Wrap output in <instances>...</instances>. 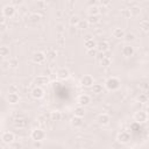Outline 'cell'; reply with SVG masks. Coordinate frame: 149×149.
<instances>
[{"instance_id":"23","label":"cell","mask_w":149,"mask_h":149,"mask_svg":"<svg viewBox=\"0 0 149 149\" xmlns=\"http://www.w3.org/2000/svg\"><path fill=\"white\" fill-rule=\"evenodd\" d=\"M73 115L79 116V118H84V115H85V108H84L83 106H77V107H74V109H73Z\"/></svg>"},{"instance_id":"33","label":"cell","mask_w":149,"mask_h":149,"mask_svg":"<svg viewBox=\"0 0 149 149\" xmlns=\"http://www.w3.org/2000/svg\"><path fill=\"white\" fill-rule=\"evenodd\" d=\"M86 21L88 22V24H97L99 22V16H88Z\"/></svg>"},{"instance_id":"36","label":"cell","mask_w":149,"mask_h":149,"mask_svg":"<svg viewBox=\"0 0 149 149\" xmlns=\"http://www.w3.org/2000/svg\"><path fill=\"white\" fill-rule=\"evenodd\" d=\"M125 40H126L127 42L134 41V40H135V35H134V34H132V33H129V34H126V36H125Z\"/></svg>"},{"instance_id":"11","label":"cell","mask_w":149,"mask_h":149,"mask_svg":"<svg viewBox=\"0 0 149 149\" xmlns=\"http://www.w3.org/2000/svg\"><path fill=\"white\" fill-rule=\"evenodd\" d=\"M77 102H78V106L85 107V106H87V105L91 102V97H90L88 94H86V93H83V94H80V95L78 97Z\"/></svg>"},{"instance_id":"16","label":"cell","mask_w":149,"mask_h":149,"mask_svg":"<svg viewBox=\"0 0 149 149\" xmlns=\"http://www.w3.org/2000/svg\"><path fill=\"white\" fill-rule=\"evenodd\" d=\"M87 14H88V16H99V14H100V7L98 5H91L87 8Z\"/></svg>"},{"instance_id":"22","label":"cell","mask_w":149,"mask_h":149,"mask_svg":"<svg viewBox=\"0 0 149 149\" xmlns=\"http://www.w3.org/2000/svg\"><path fill=\"white\" fill-rule=\"evenodd\" d=\"M80 17L78 15H72L70 19H69V23L71 27H78V24L80 23Z\"/></svg>"},{"instance_id":"27","label":"cell","mask_w":149,"mask_h":149,"mask_svg":"<svg viewBox=\"0 0 149 149\" xmlns=\"http://www.w3.org/2000/svg\"><path fill=\"white\" fill-rule=\"evenodd\" d=\"M29 21H30L31 23L36 24V23H38V22L41 21V15L37 14V13H33V14L29 15Z\"/></svg>"},{"instance_id":"12","label":"cell","mask_w":149,"mask_h":149,"mask_svg":"<svg viewBox=\"0 0 149 149\" xmlns=\"http://www.w3.org/2000/svg\"><path fill=\"white\" fill-rule=\"evenodd\" d=\"M111 121V118L107 113H100L98 116H97V122L100 125V126H107Z\"/></svg>"},{"instance_id":"14","label":"cell","mask_w":149,"mask_h":149,"mask_svg":"<svg viewBox=\"0 0 149 149\" xmlns=\"http://www.w3.org/2000/svg\"><path fill=\"white\" fill-rule=\"evenodd\" d=\"M6 100L9 105H16L20 102V95L19 93H8L6 97Z\"/></svg>"},{"instance_id":"1","label":"cell","mask_w":149,"mask_h":149,"mask_svg":"<svg viewBox=\"0 0 149 149\" xmlns=\"http://www.w3.org/2000/svg\"><path fill=\"white\" fill-rule=\"evenodd\" d=\"M120 85H121L120 79H119L118 77H114V76L107 78L106 81H105V87H106L108 91H112V92L119 90V88H120Z\"/></svg>"},{"instance_id":"39","label":"cell","mask_w":149,"mask_h":149,"mask_svg":"<svg viewBox=\"0 0 149 149\" xmlns=\"http://www.w3.org/2000/svg\"><path fill=\"white\" fill-rule=\"evenodd\" d=\"M97 54H98V50H97V48H95V49H91V50H87V55H88V56H97Z\"/></svg>"},{"instance_id":"34","label":"cell","mask_w":149,"mask_h":149,"mask_svg":"<svg viewBox=\"0 0 149 149\" xmlns=\"http://www.w3.org/2000/svg\"><path fill=\"white\" fill-rule=\"evenodd\" d=\"M8 93H19V86L16 84H12L8 87Z\"/></svg>"},{"instance_id":"15","label":"cell","mask_w":149,"mask_h":149,"mask_svg":"<svg viewBox=\"0 0 149 149\" xmlns=\"http://www.w3.org/2000/svg\"><path fill=\"white\" fill-rule=\"evenodd\" d=\"M109 43L107 41H100L99 43H97V50L100 52V54H105L106 51L109 50Z\"/></svg>"},{"instance_id":"32","label":"cell","mask_w":149,"mask_h":149,"mask_svg":"<svg viewBox=\"0 0 149 149\" xmlns=\"http://www.w3.org/2000/svg\"><path fill=\"white\" fill-rule=\"evenodd\" d=\"M137 101L141 104H146L148 102V95L146 93H140V95L137 97Z\"/></svg>"},{"instance_id":"4","label":"cell","mask_w":149,"mask_h":149,"mask_svg":"<svg viewBox=\"0 0 149 149\" xmlns=\"http://www.w3.org/2000/svg\"><path fill=\"white\" fill-rule=\"evenodd\" d=\"M1 140L3 143L6 144H12L15 142V134L13 132H9V130H6L1 134Z\"/></svg>"},{"instance_id":"21","label":"cell","mask_w":149,"mask_h":149,"mask_svg":"<svg viewBox=\"0 0 149 149\" xmlns=\"http://www.w3.org/2000/svg\"><path fill=\"white\" fill-rule=\"evenodd\" d=\"M84 47L86 48V50H91V49H95L97 48V43L93 38L90 40H85L84 41Z\"/></svg>"},{"instance_id":"38","label":"cell","mask_w":149,"mask_h":149,"mask_svg":"<svg viewBox=\"0 0 149 149\" xmlns=\"http://www.w3.org/2000/svg\"><path fill=\"white\" fill-rule=\"evenodd\" d=\"M56 33H58V34H63L64 33V26L62 23L56 26Z\"/></svg>"},{"instance_id":"29","label":"cell","mask_w":149,"mask_h":149,"mask_svg":"<svg viewBox=\"0 0 149 149\" xmlns=\"http://www.w3.org/2000/svg\"><path fill=\"white\" fill-rule=\"evenodd\" d=\"M129 12H130L132 16H137V15H140V13H141V8H140V6L134 5V6H132V7L129 8Z\"/></svg>"},{"instance_id":"42","label":"cell","mask_w":149,"mask_h":149,"mask_svg":"<svg viewBox=\"0 0 149 149\" xmlns=\"http://www.w3.org/2000/svg\"><path fill=\"white\" fill-rule=\"evenodd\" d=\"M101 5L102 6H108V5H111V1H101Z\"/></svg>"},{"instance_id":"18","label":"cell","mask_w":149,"mask_h":149,"mask_svg":"<svg viewBox=\"0 0 149 149\" xmlns=\"http://www.w3.org/2000/svg\"><path fill=\"white\" fill-rule=\"evenodd\" d=\"M70 123H71V126H72L73 128H80V127L83 126L84 121H83V118H79V116L73 115L72 119L70 120Z\"/></svg>"},{"instance_id":"19","label":"cell","mask_w":149,"mask_h":149,"mask_svg":"<svg viewBox=\"0 0 149 149\" xmlns=\"http://www.w3.org/2000/svg\"><path fill=\"white\" fill-rule=\"evenodd\" d=\"M57 77H58L59 79H62V80H65V79H68V78L70 77V72H69L68 69L62 68V69H59V70L57 71Z\"/></svg>"},{"instance_id":"2","label":"cell","mask_w":149,"mask_h":149,"mask_svg":"<svg viewBox=\"0 0 149 149\" xmlns=\"http://www.w3.org/2000/svg\"><path fill=\"white\" fill-rule=\"evenodd\" d=\"M15 13H16V8H15V6L12 5V3H7V5H5L3 8H2V16H3V17L10 19V17H13V16L15 15Z\"/></svg>"},{"instance_id":"43","label":"cell","mask_w":149,"mask_h":149,"mask_svg":"<svg viewBox=\"0 0 149 149\" xmlns=\"http://www.w3.org/2000/svg\"><path fill=\"white\" fill-rule=\"evenodd\" d=\"M146 113L148 114V116H149V104L147 105V107H146Z\"/></svg>"},{"instance_id":"41","label":"cell","mask_w":149,"mask_h":149,"mask_svg":"<svg viewBox=\"0 0 149 149\" xmlns=\"http://www.w3.org/2000/svg\"><path fill=\"white\" fill-rule=\"evenodd\" d=\"M57 43H58V44H61V45H63V44L65 43V41H64V38H62V37H61V38H58V40H57Z\"/></svg>"},{"instance_id":"25","label":"cell","mask_w":149,"mask_h":149,"mask_svg":"<svg viewBox=\"0 0 149 149\" xmlns=\"http://www.w3.org/2000/svg\"><path fill=\"white\" fill-rule=\"evenodd\" d=\"M19 59L16 58V57H10L9 59H8V66L10 68V69H16L17 66H19Z\"/></svg>"},{"instance_id":"37","label":"cell","mask_w":149,"mask_h":149,"mask_svg":"<svg viewBox=\"0 0 149 149\" xmlns=\"http://www.w3.org/2000/svg\"><path fill=\"white\" fill-rule=\"evenodd\" d=\"M87 26H88V22H87V21H83V20H81V21H80V23L78 24V28H79V29H86V28H87Z\"/></svg>"},{"instance_id":"35","label":"cell","mask_w":149,"mask_h":149,"mask_svg":"<svg viewBox=\"0 0 149 149\" xmlns=\"http://www.w3.org/2000/svg\"><path fill=\"white\" fill-rule=\"evenodd\" d=\"M26 126V121L20 119V120H16L15 121V127H19V128H23Z\"/></svg>"},{"instance_id":"26","label":"cell","mask_w":149,"mask_h":149,"mask_svg":"<svg viewBox=\"0 0 149 149\" xmlns=\"http://www.w3.org/2000/svg\"><path fill=\"white\" fill-rule=\"evenodd\" d=\"M91 88H92V93H94V94H101L104 91V86L101 84H94Z\"/></svg>"},{"instance_id":"3","label":"cell","mask_w":149,"mask_h":149,"mask_svg":"<svg viewBox=\"0 0 149 149\" xmlns=\"http://www.w3.org/2000/svg\"><path fill=\"white\" fill-rule=\"evenodd\" d=\"M30 137H31V140H34V141H40V142H42V141L45 139V132H44L43 129H41V128H35V129L31 130Z\"/></svg>"},{"instance_id":"7","label":"cell","mask_w":149,"mask_h":149,"mask_svg":"<svg viewBox=\"0 0 149 149\" xmlns=\"http://www.w3.org/2000/svg\"><path fill=\"white\" fill-rule=\"evenodd\" d=\"M148 114L146 113V111H139V112H135V114H134V120L136 121V122H139V123H144V122H147V120H148Z\"/></svg>"},{"instance_id":"40","label":"cell","mask_w":149,"mask_h":149,"mask_svg":"<svg viewBox=\"0 0 149 149\" xmlns=\"http://www.w3.org/2000/svg\"><path fill=\"white\" fill-rule=\"evenodd\" d=\"M122 15H123L126 19H128V17H130V16H132V14H130L129 9H125V10L122 12Z\"/></svg>"},{"instance_id":"9","label":"cell","mask_w":149,"mask_h":149,"mask_svg":"<svg viewBox=\"0 0 149 149\" xmlns=\"http://www.w3.org/2000/svg\"><path fill=\"white\" fill-rule=\"evenodd\" d=\"M47 59V56H45V52H42V51H37L33 55V62L35 64H43Z\"/></svg>"},{"instance_id":"13","label":"cell","mask_w":149,"mask_h":149,"mask_svg":"<svg viewBox=\"0 0 149 149\" xmlns=\"http://www.w3.org/2000/svg\"><path fill=\"white\" fill-rule=\"evenodd\" d=\"M34 83L36 84V86L43 87V86H45V85L49 84V78H48L47 76H44V74H40V76H37V77L35 78Z\"/></svg>"},{"instance_id":"8","label":"cell","mask_w":149,"mask_h":149,"mask_svg":"<svg viewBox=\"0 0 149 149\" xmlns=\"http://www.w3.org/2000/svg\"><path fill=\"white\" fill-rule=\"evenodd\" d=\"M121 54L125 57H132L135 54V49H134V47L132 44H125L121 48Z\"/></svg>"},{"instance_id":"31","label":"cell","mask_w":149,"mask_h":149,"mask_svg":"<svg viewBox=\"0 0 149 149\" xmlns=\"http://www.w3.org/2000/svg\"><path fill=\"white\" fill-rule=\"evenodd\" d=\"M140 28H141V30L148 33L149 31V20H142L140 22Z\"/></svg>"},{"instance_id":"28","label":"cell","mask_w":149,"mask_h":149,"mask_svg":"<svg viewBox=\"0 0 149 149\" xmlns=\"http://www.w3.org/2000/svg\"><path fill=\"white\" fill-rule=\"evenodd\" d=\"M45 56H47V59L54 61V59L57 57V52H56V50H54V49H49V50L45 51Z\"/></svg>"},{"instance_id":"30","label":"cell","mask_w":149,"mask_h":149,"mask_svg":"<svg viewBox=\"0 0 149 149\" xmlns=\"http://www.w3.org/2000/svg\"><path fill=\"white\" fill-rule=\"evenodd\" d=\"M111 64H112V59L109 57H107V56H105L104 58L100 59V65L104 66V68H108Z\"/></svg>"},{"instance_id":"10","label":"cell","mask_w":149,"mask_h":149,"mask_svg":"<svg viewBox=\"0 0 149 149\" xmlns=\"http://www.w3.org/2000/svg\"><path fill=\"white\" fill-rule=\"evenodd\" d=\"M31 97L34 98V99H36V100H38V99H42L43 97H44V90H43V87H40V86H35L33 90H31Z\"/></svg>"},{"instance_id":"6","label":"cell","mask_w":149,"mask_h":149,"mask_svg":"<svg viewBox=\"0 0 149 149\" xmlns=\"http://www.w3.org/2000/svg\"><path fill=\"white\" fill-rule=\"evenodd\" d=\"M80 85L84 87H92L94 85V79L91 74H85L80 79Z\"/></svg>"},{"instance_id":"20","label":"cell","mask_w":149,"mask_h":149,"mask_svg":"<svg viewBox=\"0 0 149 149\" xmlns=\"http://www.w3.org/2000/svg\"><path fill=\"white\" fill-rule=\"evenodd\" d=\"M50 119L51 121L56 122V121H61L62 120V112L58 109H54L50 112Z\"/></svg>"},{"instance_id":"17","label":"cell","mask_w":149,"mask_h":149,"mask_svg":"<svg viewBox=\"0 0 149 149\" xmlns=\"http://www.w3.org/2000/svg\"><path fill=\"white\" fill-rule=\"evenodd\" d=\"M112 36L114 37V38H116V40H121V38H125V36H126V33H125V30L122 29V28H114L113 29V31H112Z\"/></svg>"},{"instance_id":"24","label":"cell","mask_w":149,"mask_h":149,"mask_svg":"<svg viewBox=\"0 0 149 149\" xmlns=\"http://www.w3.org/2000/svg\"><path fill=\"white\" fill-rule=\"evenodd\" d=\"M9 54H10L9 47H7V45H1V47H0V56H1L2 58L8 57V56H9Z\"/></svg>"},{"instance_id":"5","label":"cell","mask_w":149,"mask_h":149,"mask_svg":"<svg viewBox=\"0 0 149 149\" xmlns=\"http://www.w3.org/2000/svg\"><path fill=\"white\" fill-rule=\"evenodd\" d=\"M116 140H118L119 143H122V144L128 143L130 141V134H129V132H127V130L120 132L118 134V136H116Z\"/></svg>"}]
</instances>
